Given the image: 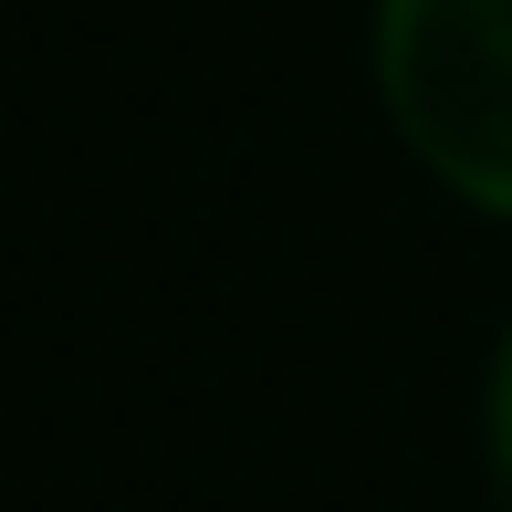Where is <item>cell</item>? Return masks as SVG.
I'll use <instances>...</instances> for the list:
<instances>
[{"label": "cell", "mask_w": 512, "mask_h": 512, "mask_svg": "<svg viewBox=\"0 0 512 512\" xmlns=\"http://www.w3.org/2000/svg\"><path fill=\"white\" fill-rule=\"evenodd\" d=\"M366 84L408 168L512 230V0H366Z\"/></svg>", "instance_id": "6da1fadb"}, {"label": "cell", "mask_w": 512, "mask_h": 512, "mask_svg": "<svg viewBox=\"0 0 512 512\" xmlns=\"http://www.w3.org/2000/svg\"><path fill=\"white\" fill-rule=\"evenodd\" d=\"M481 471H492V492L512 502V314L492 335V366H481Z\"/></svg>", "instance_id": "7a4b0ae2"}]
</instances>
